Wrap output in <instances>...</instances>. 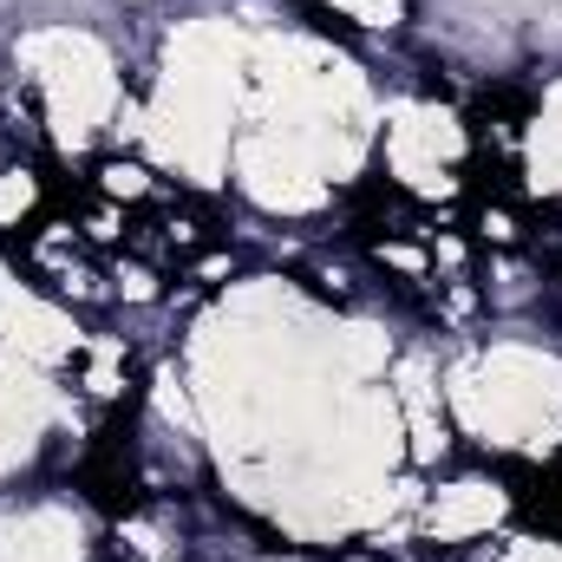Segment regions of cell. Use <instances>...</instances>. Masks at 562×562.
<instances>
[{"mask_svg": "<svg viewBox=\"0 0 562 562\" xmlns=\"http://www.w3.org/2000/svg\"><path fill=\"white\" fill-rule=\"evenodd\" d=\"M190 276H196V288L223 294V288H236V256H229V249H203V256L190 262Z\"/></svg>", "mask_w": 562, "mask_h": 562, "instance_id": "obj_12", "label": "cell"}, {"mask_svg": "<svg viewBox=\"0 0 562 562\" xmlns=\"http://www.w3.org/2000/svg\"><path fill=\"white\" fill-rule=\"evenodd\" d=\"M40 210H46V177H40L33 164L7 157V164H0V236L26 229Z\"/></svg>", "mask_w": 562, "mask_h": 562, "instance_id": "obj_6", "label": "cell"}, {"mask_svg": "<svg viewBox=\"0 0 562 562\" xmlns=\"http://www.w3.org/2000/svg\"><path fill=\"white\" fill-rule=\"evenodd\" d=\"M99 196L132 210V203L164 196V177H157V164H150L144 150H138V157H105V164H99Z\"/></svg>", "mask_w": 562, "mask_h": 562, "instance_id": "obj_7", "label": "cell"}, {"mask_svg": "<svg viewBox=\"0 0 562 562\" xmlns=\"http://www.w3.org/2000/svg\"><path fill=\"white\" fill-rule=\"evenodd\" d=\"M557 256H562V243H557Z\"/></svg>", "mask_w": 562, "mask_h": 562, "instance_id": "obj_13", "label": "cell"}, {"mask_svg": "<svg viewBox=\"0 0 562 562\" xmlns=\"http://www.w3.org/2000/svg\"><path fill=\"white\" fill-rule=\"evenodd\" d=\"M7 66L33 105V125L59 144L66 157L92 150L112 132L119 105H125V66L112 53V40L99 26L79 20H33L7 40Z\"/></svg>", "mask_w": 562, "mask_h": 562, "instance_id": "obj_2", "label": "cell"}, {"mask_svg": "<svg viewBox=\"0 0 562 562\" xmlns=\"http://www.w3.org/2000/svg\"><path fill=\"white\" fill-rule=\"evenodd\" d=\"M112 301H125V307H157V301H164V276H157V262H150V256H125V262H112Z\"/></svg>", "mask_w": 562, "mask_h": 562, "instance_id": "obj_9", "label": "cell"}, {"mask_svg": "<svg viewBox=\"0 0 562 562\" xmlns=\"http://www.w3.org/2000/svg\"><path fill=\"white\" fill-rule=\"evenodd\" d=\"M321 7L360 33H406V20H413V0H321Z\"/></svg>", "mask_w": 562, "mask_h": 562, "instance_id": "obj_8", "label": "cell"}, {"mask_svg": "<svg viewBox=\"0 0 562 562\" xmlns=\"http://www.w3.org/2000/svg\"><path fill=\"white\" fill-rule=\"evenodd\" d=\"M504 517H510V491L497 471H451L419 497L413 530L431 550H471L477 537L504 530Z\"/></svg>", "mask_w": 562, "mask_h": 562, "instance_id": "obj_4", "label": "cell"}, {"mask_svg": "<svg viewBox=\"0 0 562 562\" xmlns=\"http://www.w3.org/2000/svg\"><path fill=\"white\" fill-rule=\"evenodd\" d=\"M79 229H86V243H125V236H132V223H125V203H105V196L86 210V223H79Z\"/></svg>", "mask_w": 562, "mask_h": 562, "instance_id": "obj_11", "label": "cell"}, {"mask_svg": "<svg viewBox=\"0 0 562 562\" xmlns=\"http://www.w3.org/2000/svg\"><path fill=\"white\" fill-rule=\"evenodd\" d=\"M451 431L497 458H550L562 451V353L530 334L464 340L438 360Z\"/></svg>", "mask_w": 562, "mask_h": 562, "instance_id": "obj_1", "label": "cell"}, {"mask_svg": "<svg viewBox=\"0 0 562 562\" xmlns=\"http://www.w3.org/2000/svg\"><path fill=\"white\" fill-rule=\"evenodd\" d=\"M477 243H484L491 256H504V249H524L517 210H504V203H484V210H477Z\"/></svg>", "mask_w": 562, "mask_h": 562, "instance_id": "obj_10", "label": "cell"}, {"mask_svg": "<svg viewBox=\"0 0 562 562\" xmlns=\"http://www.w3.org/2000/svg\"><path fill=\"white\" fill-rule=\"evenodd\" d=\"M72 386L86 393V400H99V406H112V400H125V386H132V347L119 340V334H86V347L72 353Z\"/></svg>", "mask_w": 562, "mask_h": 562, "instance_id": "obj_5", "label": "cell"}, {"mask_svg": "<svg viewBox=\"0 0 562 562\" xmlns=\"http://www.w3.org/2000/svg\"><path fill=\"white\" fill-rule=\"evenodd\" d=\"M380 164L386 183L413 203H451L464 190V164H471V125L458 105L431 99V92H406L380 105Z\"/></svg>", "mask_w": 562, "mask_h": 562, "instance_id": "obj_3", "label": "cell"}]
</instances>
